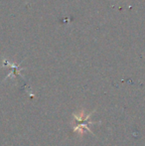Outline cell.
Instances as JSON below:
<instances>
[{
  "mask_svg": "<svg viewBox=\"0 0 145 146\" xmlns=\"http://www.w3.org/2000/svg\"><path fill=\"white\" fill-rule=\"evenodd\" d=\"M93 123H95V122H87V121H83L81 124H77V126H75L73 127V131H75V132H79V133H81L83 130H87V132H91V133H93V131L91 130V128H89L87 125L89 124H93Z\"/></svg>",
  "mask_w": 145,
  "mask_h": 146,
  "instance_id": "1",
  "label": "cell"
},
{
  "mask_svg": "<svg viewBox=\"0 0 145 146\" xmlns=\"http://www.w3.org/2000/svg\"><path fill=\"white\" fill-rule=\"evenodd\" d=\"M95 111L91 112V113L87 114V115H85V110H81L79 112H77V113H75L73 114V118H75V120L77 121H87V119L89 118V116H91V114L93 113Z\"/></svg>",
  "mask_w": 145,
  "mask_h": 146,
  "instance_id": "2",
  "label": "cell"
}]
</instances>
